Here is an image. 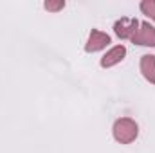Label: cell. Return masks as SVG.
Masks as SVG:
<instances>
[{
  "mask_svg": "<svg viewBox=\"0 0 155 153\" xmlns=\"http://www.w3.org/2000/svg\"><path fill=\"white\" fill-rule=\"evenodd\" d=\"M124 56H126V47L124 45H116L101 58V67L103 69H110V67H114L117 63H121L124 60Z\"/></svg>",
  "mask_w": 155,
  "mask_h": 153,
  "instance_id": "5b68a950",
  "label": "cell"
},
{
  "mask_svg": "<svg viewBox=\"0 0 155 153\" xmlns=\"http://www.w3.org/2000/svg\"><path fill=\"white\" fill-rule=\"evenodd\" d=\"M139 69H141L143 77H144L146 81H150V83L155 85V56L153 54H144V56H141V65H139Z\"/></svg>",
  "mask_w": 155,
  "mask_h": 153,
  "instance_id": "8992f818",
  "label": "cell"
},
{
  "mask_svg": "<svg viewBox=\"0 0 155 153\" xmlns=\"http://www.w3.org/2000/svg\"><path fill=\"white\" fill-rule=\"evenodd\" d=\"M132 41L137 45H143V47H155V27L150 22H141L139 31L135 33Z\"/></svg>",
  "mask_w": 155,
  "mask_h": 153,
  "instance_id": "3957f363",
  "label": "cell"
},
{
  "mask_svg": "<svg viewBox=\"0 0 155 153\" xmlns=\"http://www.w3.org/2000/svg\"><path fill=\"white\" fill-rule=\"evenodd\" d=\"M139 7H141V11H143L148 18H152L155 22V0H143Z\"/></svg>",
  "mask_w": 155,
  "mask_h": 153,
  "instance_id": "52a82bcc",
  "label": "cell"
},
{
  "mask_svg": "<svg viewBox=\"0 0 155 153\" xmlns=\"http://www.w3.org/2000/svg\"><path fill=\"white\" fill-rule=\"evenodd\" d=\"M43 7L47 9V11H51V13H58V11H61L63 7H65V2L63 0H49V2H45L43 4Z\"/></svg>",
  "mask_w": 155,
  "mask_h": 153,
  "instance_id": "ba28073f",
  "label": "cell"
},
{
  "mask_svg": "<svg viewBox=\"0 0 155 153\" xmlns=\"http://www.w3.org/2000/svg\"><path fill=\"white\" fill-rule=\"evenodd\" d=\"M114 139H116L119 144H130L137 139L139 135V126L134 119L130 117H121L114 122Z\"/></svg>",
  "mask_w": 155,
  "mask_h": 153,
  "instance_id": "6da1fadb",
  "label": "cell"
},
{
  "mask_svg": "<svg viewBox=\"0 0 155 153\" xmlns=\"http://www.w3.org/2000/svg\"><path fill=\"white\" fill-rule=\"evenodd\" d=\"M108 43H110V36L107 33H103L99 29H92L87 43H85V50L87 52H97V50H103Z\"/></svg>",
  "mask_w": 155,
  "mask_h": 153,
  "instance_id": "277c9868",
  "label": "cell"
},
{
  "mask_svg": "<svg viewBox=\"0 0 155 153\" xmlns=\"http://www.w3.org/2000/svg\"><path fill=\"white\" fill-rule=\"evenodd\" d=\"M139 24L137 18H121L114 24V33L123 40H132L139 31Z\"/></svg>",
  "mask_w": 155,
  "mask_h": 153,
  "instance_id": "7a4b0ae2",
  "label": "cell"
}]
</instances>
